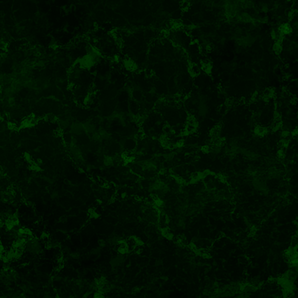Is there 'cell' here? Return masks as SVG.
Returning a JSON list of instances; mask_svg holds the SVG:
<instances>
[{
  "label": "cell",
  "mask_w": 298,
  "mask_h": 298,
  "mask_svg": "<svg viewBox=\"0 0 298 298\" xmlns=\"http://www.w3.org/2000/svg\"><path fill=\"white\" fill-rule=\"evenodd\" d=\"M98 244L100 245L101 247H105V245H106V241H103V240H100V241H98Z\"/></svg>",
  "instance_id": "obj_24"
},
{
  "label": "cell",
  "mask_w": 298,
  "mask_h": 298,
  "mask_svg": "<svg viewBox=\"0 0 298 298\" xmlns=\"http://www.w3.org/2000/svg\"><path fill=\"white\" fill-rule=\"evenodd\" d=\"M56 119H57L56 116H55L53 114H52V113L46 114L45 116V120L46 122H55Z\"/></svg>",
  "instance_id": "obj_16"
},
{
  "label": "cell",
  "mask_w": 298,
  "mask_h": 298,
  "mask_svg": "<svg viewBox=\"0 0 298 298\" xmlns=\"http://www.w3.org/2000/svg\"><path fill=\"white\" fill-rule=\"evenodd\" d=\"M240 153L244 156L245 158H247V160H250V161H255V160H257L259 158V154H257L255 151L244 149V148H241Z\"/></svg>",
  "instance_id": "obj_2"
},
{
  "label": "cell",
  "mask_w": 298,
  "mask_h": 298,
  "mask_svg": "<svg viewBox=\"0 0 298 298\" xmlns=\"http://www.w3.org/2000/svg\"><path fill=\"white\" fill-rule=\"evenodd\" d=\"M259 10L261 12H268L269 10V5L266 4V3H260L259 4Z\"/></svg>",
  "instance_id": "obj_17"
},
{
  "label": "cell",
  "mask_w": 298,
  "mask_h": 298,
  "mask_svg": "<svg viewBox=\"0 0 298 298\" xmlns=\"http://www.w3.org/2000/svg\"><path fill=\"white\" fill-rule=\"evenodd\" d=\"M179 7L182 11H187L190 8V3L187 1H182L179 3Z\"/></svg>",
  "instance_id": "obj_18"
},
{
  "label": "cell",
  "mask_w": 298,
  "mask_h": 298,
  "mask_svg": "<svg viewBox=\"0 0 298 298\" xmlns=\"http://www.w3.org/2000/svg\"><path fill=\"white\" fill-rule=\"evenodd\" d=\"M144 77H147V78H151L153 75H154V71L152 70V69H145L144 70Z\"/></svg>",
  "instance_id": "obj_19"
},
{
  "label": "cell",
  "mask_w": 298,
  "mask_h": 298,
  "mask_svg": "<svg viewBox=\"0 0 298 298\" xmlns=\"http://www.w3.org/2000/svg\"><path fill=\"white\" fill-rule=\"evenodd\" d=\"M277 158L279 159H283L285 158V150L283 149H281L277 151Z\"/></svg>",
  "instance_id": "obj_20"
},
{
  "label": "cell",
  "mask_w": 298,
  "mask_h": 298,
  "mask_svg": "<svg viewBox=\"0 0 298 298\" xmlns=\"http://www.w3.org/2000/svg\"><path fill=\"white\" fill-rule=\"evenodd\" d=\"M236 19L238 21H241V22H243V23H250L252 24L255 19H253V17L251 16V15L247 12H244V11H241L236 17Z\"/></svg>",
  "instance_id": "obj_3"
},
{
  "label": "cell",
  "mask_w": 298,
  "mask_h": 298,
  "mask_svg": "<svg viewBox=\"0 0 298 298\" xmlns=\"http://www.w3.org/2000/svg\"><path fill=\"white\" fill-rule=\"evenodd\" d=\"M280 31V33L282 34V35H289L292 32H293V28L292 26L288 24V23H284V24H281L278 29Z\"/></svg>",
  "instance_id": "obj_5"
},
{
  "label": "cell",
  "mask_w": 298,
  "mask_h": 298,
  "mask_svg": "<svg viewBox=\"0 0 298 298\" xmlns=\"http://www.w3.org/2000/svg\"><path fill=\"white\" fill-rule=\"evenodd\" d=\"M282 36H283V35H282L281 33H280V31L277 29V30H272V32H271V37H272V39L275 41V42H281V40H282Z\"/></svg>",
  "instance_id": "obj_10"
},
{
  "label": "cell",
  "mask_w": 298,
  "mask_h": 298,
  "mask_svg": "<svg viewBox=\"0 0 298 298\" xmlns=\"http://www.w3.org/2000/svg\"><path fill=\"white\" fill-rule=\"evenodd\" d=\"M220 130H221V129H220V127H219V126H216L213 129H212V130L210 131V136H211L212 140H215V139L219 137Z\"/></svg>",
  "instance_id": "obj_11"
},
{
  "label": "cell",
  "mask_w": 298,
  "mask_h": 298,
  "mask_svg": "<svg viewBox=\"0 0 298 298\" xmlns=\"http://www.w3.org/2000/svg\"><path fill=\"white\" fill-rule=\"evenodd\" d=\"M201 69L205 73H211V72H212V65L207 61H204L202 63Z\"/></svg>",
  "instance_id": "obj_13"
},
{
  "label": "cell",
  "mask_w": 298,
  "mask_h": 298,
  "mask_svg": "<svg viewBox=\"0 0 298 298\" xmlns=\"http://www.w3.org/2000/svg\"><path fill=\"white\" fill-rule=\"evenodd\" d=\"M255 135L258 137H262L264 136L267 133H268V130H267V129L263 126H256L255 128Z\"/></svg>",
  "instance_id": "obj_8"
},
{
  "label": "cell",
  "mask_w": 298,
  "mask_h": 298,
  "mask_svg": "<svg viewBox=\"0 0 298 298\" xmlns=\"http://www.w3.org/2000/svg\"><path fill=\"white\" fill-rule=\"evenodd\" d=\"M189 73L192 76H197L200 73V68L195 63H192L189 67Z\"/></svg>",
  "instance_id": "obj_9"
},
{
  "label": "cell",
  "mask_w": 298,
  "mask_h": 298,
  "mask_svg": "<svg viewBox=\"0 0 298 298\" xmlns=\"http://www.w3.org/2000/svg\"><path fill=\"white\" fill-rule=\"evenodd\" d=\"M62 137H63V140L64 142L67 144H70L72 142H73V137H72V134L70 132H66V133H63V136H62Z\"/></svg>",
  "instance_id": "obj_15"
},
{
  "label": "cell",
  "mask_w": 298,
  "mask_h": 298,
  "mask_svg": "<svg viewBox=\"0 0 298 298\" xmlns=\"http://www.w3.org/2000/svg\"><path fill=\"white\" fill-rule=\"evenodd\" d=\"M292 136H295V137H298V126L296 128H295V130L292 131Z\"/></svg>",
  "instance_id": "obj_23"
},
{
  "label": "cell",
  "mask_w": 298,
  "mask_h": 298,
  "mask_svg": "<svg viewBox=\"0 0 298 298\" xmlns=\"http://www.w3.org/2000/svg\"><path fill=\"white\" fill-rule=\"evenodd\" d=\"M201 150H202L203 153H205V154H210V152H211V146L204 145V146L201 147Z\"/></svg>",
  "instance_id": "obj_21"
},
{
  "label": "cell",
  "mask_w": 298,
  "mask_h": 298,
  "mask_svg": "<svg viewBox=\"0 0 298 298\" xmlns=\"http://www.w3.org/2000/svg\"><path fill=\"white\" fill-rule=\"evenodd\" d=\"M255 41V38L250 34L245 35L244 37H242L241 39L237 40V44L241 48H246V47H249V46L252 45Z\"/></svg>",
  "instance_id": "obj_1"
},
{
  "label": "cell",
  "mask_w": 298,
  "mask_h": 298,
  "mask_svg": "<svg viewBox=\"0 0 298 298\" xmlns=\"http://www.w3.org/2000/svg\"><path fill=\"white\" fill-rule=\"evenodd\" d=\"M131 96H132V99L136 101L137 102L140 101H142L143 98H144V94L142 93V91H141V89L139 88H133V90L131 91Z\"/></svg>",
  "instance_id": "obj_6"
},
{
  "label": "cell",
  "mask_w": 298,
  "mask_h": 298,
  "mask_svg": "<svg viewBox=\"0 0 298 298\" xmlns=\"http://www.w3.org/2000/svg\"><path fill=\"white\" fill-rule=\"evenodd\" d=\"M129 105H130V111L133 115V116H139V113H140V105H139V103L136 101L132 99V100L130 101Z\"/></svg>",
  "instance_id": "obj_4"
},
{
  "label": "cell",
  "mask_w": 298,
  "mask_h": 298,
  "mask_svg": "<svg viewBox=\"0 0 298 298\" xmlns=\"http://www.w3.org/2000/svg\"><path fill=\"white\" fill-rule=\"evenodd\" d=\"M124 261V257L122 255H117L114 256L111 260V266L113 268H117V267L121 266Z\"/></svg>",
  "instance_id": "obj_7"
},
{
  "label": "cell",
  "mask_w": 298,
  "mask_h": 298,
  "mask_svg": "<svg viewBox=\"0 0 298 298\" xmlns=\"http://www.w3.org/2000/svg\"><path fill=\"white\" fill-rule=\"evenodd\" d=\"M66 32L67 33H73L75 32V28L73 26H72V25H67L66 27Z\"/></svg>",
  "instance_id": "obj_22"
},
{
  "label": "cell",
  "mask_w": 298,
  "mask_h": 298,
  "mask_svg": "<svg viewBox=\"0 0 298 298\" xmlns=\"http://www.w3.org/2000/svg\"><path fill=\"white\" fill-rule=\"evenodd\" d=\"M296 138V142H297V144H298V137H295Z\"/></svg>",
  "instance_id": "obj_25"
},
{
  "label": "cell",
  "mask_w": 298,
  "mask_h": 298,
  "mask_svg": "<svg viewBox=\"0 0 298 298\" xmlns=\"http://www.w3.org/2000/svg\"><path fill=\"white\" fill-rule=\"evenodd\" d=\"M275 95V91L272 89V88H269L264 91V94H263V99L265 101H269Z\"/></svg>",
  "instance_id": "obj_12"
},
{
  "label": "cell",
  "mask_w": 298,
  "mask_h": 298,
  "mask_svg": "<svg viewBox=\"0 0 298 298\" xmlns=\"http://www.w3.org/2000/svg\"><path fill=\"white\" fill-rule=\"evenodd\" d=\"M273 51L275 54H280L282 52V45L281 42H275L273 45Z\"/></svg>",
  "instance_id": "obj_14"
}]
</instances>
